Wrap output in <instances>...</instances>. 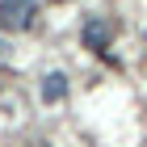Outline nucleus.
Wrapping results in <instances>:
<instances>
[{"instance_id": "f257e3e1", "label": "nucleus", "mask_w": 147, "mask_h": 147, "mask_svg": "<svg viewBox=\"0 0 147 147\" xmlns=\"http://www.w3.org/2000/svg\"><path fill=\"white\" fill-rule=\"evenodd\" d=\"M34 13H38V4H34V0H0V30L21 34V30H30Z\"/></svg>"}, {"instance_id": "f03ea898", "label": "nucleus", "mask_w": 147, "mask_h": 147, "mask_svg": "<svg viewBox=\"0 0 147 147\" xmlns=\"http://www.w3.org/2000/svg\"><path fill=\"white\" fill-rule=\"evenodd\" d=\"M80 38H84V46H88V51H101V55H105V46H109V21L88 17V21H84V30H80Z\"/></svg>"}, {"instance_id": "7ed1b4c3", "label": "nucleus", "mask_w": 147, "mask_h": 147, "mask_svg": "<svg viewBox=\"0 0 147 147\" xmlns=\"http://www.w3.org/2000/svg\"><path fill=\"white\" fill-rule=\"evenodd\" d=\"M63 97H67V76H63V71H51V76L42 80V101H63Z\"/></svg>"}]
</instances>
